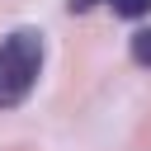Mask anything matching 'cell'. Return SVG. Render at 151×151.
<instances>
[{"mask_svg":"<svg viewBox=\"0 0 151 151\" xmlns=\"http://www.w3.org/2000/svg\"><path fill=\"white\" fill-rule=\"evenodd\" d=\"M42 33L38 28H14L0 38V113L5 109H19L33 90H38V76H42Z\"/></svg>","mask_w":151,"mask_h":151,"instance_id":"obj_1","label":"cell"},{"mask_svg":"<svg viewBox=\"0 0 151 151\" xmlns=\"http://www.w3.org/2000/svg\"><path fill=\"white\" fill-rule=\"evenodd\" d=\"M118 19H146L151 14V0H104Z\"/></svg>","mask_w":151,"mask_h":151,"instance_id":"obj_3","label":"cell"},{"mask_svg":"<svg viewBox=\"0 0 151 151\" xmlns=\"http://www.w3.org/2000/svg\"><path fill=\"white\" fill-rule=\"evenodd\" d=\"M94 5H99V0H66V9H71V14H85V9H94Z\"/></svg>","mask_w":151,"mask_h":151,"instance_id":"obj_4","label":"cell"},{"mask_svg":"<svg viewBox=\"0 0 151 151\" xmlns=\"http://www.w3.org/2000/svg\"><path fill=\"white\" fill-rule=\"evenodd\" d=\"M127 52H132V61H137V66H146V71H151V28H137V33L127 38Z\"/></svg>","mask_w":151,"mask_h":151,"instance_id":"obj_2","label":"cell"}]
</instances>
